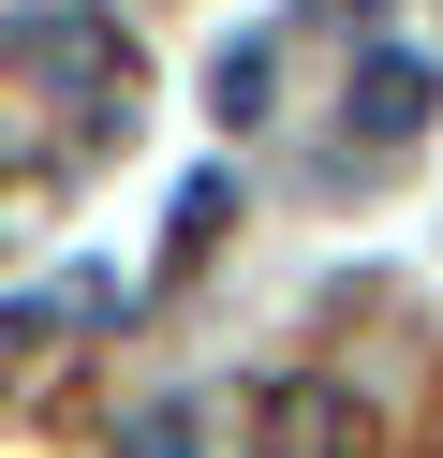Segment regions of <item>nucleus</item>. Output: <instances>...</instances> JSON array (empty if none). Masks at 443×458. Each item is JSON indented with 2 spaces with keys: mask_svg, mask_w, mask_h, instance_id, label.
Here are the masks:
<instances>
[{
  "mask_svg": "<svg viewBox=\"0 0 443 458\" xmlns=\"http://www.w3.org/2000/svg\"><path fill=\"white\" fill-rule=\"evenodd\" d=\"M118 458H207V414L192 399H148V414L118 428Z\"/></svg>",
  "mask_w": 443,
  "mask_h": 458,
  "instance_id": "3",
  "label": "nucleus"
},
{
  "mask_svg": "<svg viewBox=\"0 0 443 458\" xmlns=\"http://www.w3.org/2000/svg\"><path fill=\"white\" fill-rule=\"evenodd\" d=\"M429 104H443V74L413 60V45H370V60H354V133H370V148H413Z\"/></svg>",
  "mask_w": 443,
  "mask_h": 458,
  "instance_id": "1",
  "label": "nucleus"
},
{
  "mask_svg": "<svg viewBox=\"0 0 443 458\" xmlns=\"http://www.w3.org/2000/svg\"><path fill=\"white\" fill-rule=\"evenodd\" d=\"M251 458H354V399H340V385H266Z\"/></svg>",
  "mask_w": 443,
  "mask_h": 458,
  "instance_id": "2",
  "label": "nucleus"
}]
</instances>
